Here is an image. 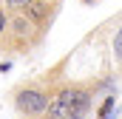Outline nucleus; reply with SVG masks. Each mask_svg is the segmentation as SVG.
Segmentation results:
<instances>
[{
    "label": "nucleus",
    "mask_w": 122,
    "mask_h": 119,
    "mask_svg": "<svg viewBox=\"0 0 122 119\" xmlns=\"http://www.w3.org/2000/svg\"><path fill=\"white\" fill-rule=\"evenodd\" d=\"M31 3H34V0H3V6H6L11 14H17V11H26Z\"/></svg>",
    "instance_id": "8"
},
{
    "label": "nucleus",
    "mask_w": 122,
    "mask_h": 119,
    "mask_svg": "<svg viewBox=\"0 0 122 119\" xmlns=\"http://www.w3.org/2000/svg\"><path fill=\"white\" fill-rule=\"evenodd\" d=\"M9 26H11V11L6 6H0V51L6 48V34H9Z\"/></svg>",
    "instance_id": "5"
},
{
    "label": "nucleus",
    "mask_w": 122,
    "mask_h": 119,
    "mask_svg": "<svg viewBox=\"0 0 122 119\" xmlns=\"http://www.w3.org/2000/svg\"><path fill=\"white\" fill-rule=\"evenodd\" d=\"M46 31H40L34 23L29 20V14L17 11L11 14V26H9V34H6V48L9 51H29L34 45H40Z\"/></svg>",
    "instance_id": "2"
},
{
    "label": "nucleus",
    "mask_w": 122,
    "mask_h": 119,
    "mask_svg": "<svg viewBox=\"0 0 122 119\" xmlns=\"http://www.w3.org/2000/svg\"><path fill=\"white\" fill-rule=\"evenodd\" d=\"M111 48H114V62L119 68V77H122V26L114 31V40H111Z\"/></svg>",
    "instance_id": "6"
},
{
    "label": "nucleus",
    "mask_w": 122,
    "mask_h": 119,
    "mask_svg": "<svg viewBox=\"0 0 122 119\" xmlns=\"http://www.w3.org/2000/svg\"><path fill=\"white\" fill-rule=\"evenodd\" d=\"M60 85L62 82H54L48 74L17 85V88L11 91V99H14L17 114L26 116V119H43L46 111H48V105H51V99H54V91L60 88Z\"/></svg>",
    "instance_id": "1"
},
{
    "label": "nucleus",
    "mask_w": 122,
    "mask_h": 119,
    "mask_svg": "<svg viewBox=\"0 0 122 119\" xmlns=\"http://www.w3.org/2000/svg\"><path fill=\"white\" fill-rule=\"evenodd\" d=\"M114 102H117V96L108 94V96L102 99V105L97 108V116H94V119H108V116H111V111H114Z\"/></svg>",
    "instance_id": "7"
},
{
    "label": "nucleus",
    "mask_w": 122,
    "mask_h": 119,
    "mask_svg": "<svg viewBox=\"0 0 122 119\" xmlns=\"http://www.w3.org/2000/svg\"><path fill=\"white\" fill-rule=\"evenodd\" d=\"M57 11H60V0H34L23 14H29V20L40 31H48L54 17H57Z\"/></svg>",
    "instance_id": "4"
},
{
    "label": "nucleus",
    "mask_w": 122,
    "mask_h": 119,
    "mask_svg": "<svg viewBox=\"0 0 122 119\" xmlns=\"http://www.w3.org/2000/svg\"><path fill=\"white\" fill-rule=\"evenodd\" d=\"M74 96H77V82H62L54 91V99L43 119H74Z\"/></svg>",
    "instance_id": "3"
}]
</instances>
